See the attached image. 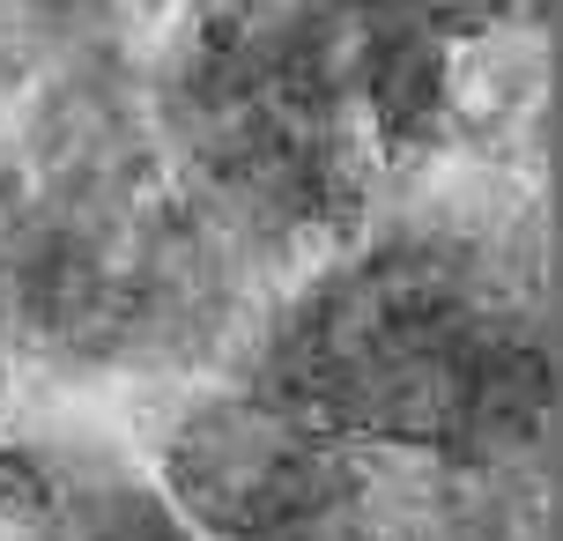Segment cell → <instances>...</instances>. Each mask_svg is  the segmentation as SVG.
I'll list each match as a JSON object with an SVG mask.
<instances>
[{"mask_svg":"<svg viewBox=\"0 0 563 541\" xmlns=\"http://www.w3.org/2000/svg\"><path fill=\"white\" fill-rule=\"evenodd\" d=\"M0 467H8V460H0Z\"/></svg>","mask_w":563,"mask_h":541,"instance_id":"cell-1","label":"cell"}]
</instances>
